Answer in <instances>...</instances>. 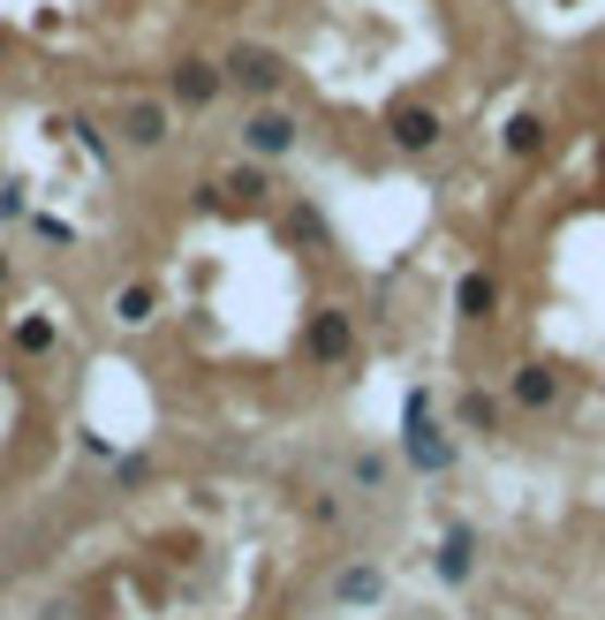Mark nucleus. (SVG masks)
<instances>
[]
</instances>
